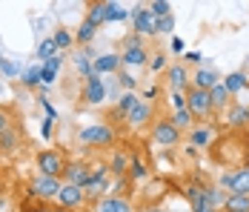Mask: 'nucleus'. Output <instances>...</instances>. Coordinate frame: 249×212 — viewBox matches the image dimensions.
Segmentation results:
<instances>
[{
	"label": "nucleus",
	"instance_id": "56",
	"mask_svg": "<svg viewBox=\"0 0 249 212\" xmlns=\"http://www.w3.org/2000/svg\"><path fill=\"white\" fill-rule=\"evenodd\" d=\"M198 212H218V210H209V207H206V210H198Z\"/></svg>",
	"mask_w": 249,
	"mask_h": 212
},
{
	"label": "nucleus",
	"instance_id": "41",
	"mask_svg": "<svg viewBox=\"0 0 249 212\" xmlns=\"http://www.w3.org/2000/svg\"><path fill=\"white\" fill-rule=\"evenodd\" d=\"M180 63H186V66H195V69H200V63H203V55L192 49V52H186V55L180 58Z\"/></svg>",
	"mask_w": 249,
	"mask_h": 212
},
{
	"label": "nucleus",
	"instance_id": "37",
	"mask_svg": "<svg viewBox=\"0 0 249 212\" xmlns=\"http://www.w3.org/2000/svg\"><path fill=\"white\" fill-rule=\"evenodd\" d=\"M0 72H3V77H6V80H15V77H20V75H23L20 63H15V60H9V58H0Z\"/></svg>",
	"mask_w": 249,
	"mask_h": 212
},
{
	"label": "nucleus",
	"instance_id": "31",
	"mask_svg": "<svg viewBox=\"0 0 249 212\" xmlns=\"http://www.w3.org/2000/svg\"><path fill=\"white\" fill-rule=\"evenodd\" d=\"M146 69L152 72V75H166V69H169V55L163 52V49H155L149 55V66Z\"/></svg>",
	"mask_w": 249,
	"mask_h": 212
},
{
	"label": "nucleus",
	"instance_id": "19",
	"mask_svg": "<svg viewBox=\"0 0 249 212\" xmlns=\"http://www.w3.org/2000/svg\"><path fill=\"white\" fill-rule=\"evenodd\" d=\"M149 166H146V161L141 158V155H135L132 152V161H129V172H126V178H129V184H146L149 181Z\"/></svg>",
	"mask_w": 249,
	"mask_h": 212
},
{
	"label": "nucleus",
	"instance_id": "8",
	"mask_svg": "<svg viewBox=\"0 0 249 212\" xmlns=\"http://www.w3.org/2000/svg\"><path fill=\"white\" fill-rule=\"evenodd\" d=\"M89 201H86V192L75 184H63L60 192H57V198H54V207L57 210H69V212H83Z\"/></svg>",
	"mask_w": 249,
	"mask_h": 212
},
{
	"label": "nucleus",
	"instance_id": "44",
	"mask_svg": "<svg viewBox=\"0 0 249 212\" xmlns=\"http://www.w3.org/2000/svg\"><path fill=\"white\" fill-rule=\"evenodd\" d=\"M23 212H52V207H49V204H40V201H32V198H29V204L23 207Z\"/></svg>",
	"mask_w": 249,
	"mask_h": 212
},
{
	"label": "nucleus",
	"instance_id": "12",
	"mask_svg": "<svg viewBox=\"0 0 249 212\" xmlns=\"http://www.w3.org/2000/svg\"><path fill=\"white\" fill-rule=\"evenodd\" d=\"M92 164L86 158H69V166H66V175H63V184H75V187H86L92 181Z\"/></svg>",
	"mask_w": 249,
	"mask_h": 212
},
{
	"label": "nucleus",
	"instance_id": "1",
	"mask_svg": "<svg viewBox=\"0 0 249 212\" xmlns=\"http://www.w3.org/2000/svg\"><path fill=\"white\" fill-rule=\"evenodd\" d=\"M118 129L112 126V123H83V126H77V143L80 146H92V149H106V146H115L118 143Z\"/></svg>",
	"mask_w": 249,
	"mask_h": 212
},
{
	"label": "nucleus",
	"instance_id": "38",
	"mask_svg": "<svg viewBox=\"0 0 249 212\" xmlns=\"http://www.w3.org/2000/svg\"><path fill=\"white\" fill-rule=\"evenodd\" d=\"M155 35H172L175 38V15H166V18H155Z\"/></svg>",
	"mask_w": 249,
	"mask_h": 212
},
{
	"label": "nucleus",
	"instance_id": "18",
	"mask_svg": "<svg viewBox=\"0 0 249 212\" xmlns=\"http://www.w3.org/2000/svg\"><path fill=\"white\" fill-rule=\"evenodd\" d=\"M129 161H132V152H126L124 146H115L112 155H109L112 178H126V172H129Z\"/></svg>",
	"mask_w": 249,
	"mask_h": 212
},
{
	"label": "nucleus",
	"instance_id": "20",
	"mask_svg": "<svg viewBox=\"0 0 249 212\" xmlns=\"http://www.w3.org/2000/svg\"><path fill=\"white\" fill-rule=\"evenodd\" d=\"M221 83L226 86V92L235 97V95H241V92H247V89H249V75H247L244 69L229 72L226 77H221Z\"/></svg>",
	"mask_w": 249,
	"mask_h": 212
},
{
	"label": "nucleus",
	"instance_id": "3",
	"mask_svg": "<svg viewBox=\"0 0 249 212\" xmlns=\"http://www.w3.org/2000/svg\"><path fill=\"white\" fill-rule=\"evenodd\" d=\"M63 187V181L60 178H49V175H40V172H35L32 178H29V184H26V198H32V201H40V204H54V198H57V192Z\"/></svg>",
	"mask_w": 249,
	"mask_h": 212
},
{
	"label": "nucleus",
	"instance_id": "11",
	"mask_svg": "<svg viewBox=\"0 0 249 212\" xmlns=\"http://www.w3.org/2000/svg\"><path fill=\"white\" fill-rule=\"evenodd\" d=\"M186 138H189V146H195V149H209L212 143L218 141V123H212V120L195 123V126L186 132Z\"/></svg>",
	"mask_w": 249,
	"mask_h": 212
},
{
	"label": "nucleus",
	"instance_id": "54",
	"mask_svg": "<svg viewBox=\"0 0 249 212\" xmlns=\"http://www.w3.org/2000/svg\"><path fill=\"white\" fill-rule=\"evenodd\" d=\"M52 212H69V210H57V207H52Z\"/></svg>",
	"mask_w": 249,
	"mask_h": 212
},
{
	"label": "nucleus",
	"instance_id": "28",
	"mask_svg": "<svg viewBox=\"0 0 249 212\" xmlns=\"http://www.w3.org/2000/svg\"><path fill=\"white\" fill-rule=\"evenodd\" d=\"M95 35H98V26H92L86 18H83V23L77 26V32H75V43L80 49H86V46H92V40H95Z\"/></svg>",
	"mask_w": 249,
	"mask_h": 212
},
{
	"label": "nucleus",
	"instance_id": "23",
	"mask_svg": "<svg viewBox=\"0 0 249 212\" xmlns=\"http://www.w3.org/2000/svg\"><path fill=\"white\" fill-rule=\"evenodd\" d=\"M138 103H141V95H138V92H124L121 97H118V103H115V112H112V115H115L118 120H126V115H129Z\"/></svg>",
	"mask_w": 249,
	"mask_h": 212
},
{
	"label": "nucleus",
	"instance_id": "53",
	"mask_svg": "<svg viewBox=\"0 0 249 212\" xmlns=\"http://www.w3.org/2000/svg\"><path fill=\"white\" fill-rule=\"evenodd\" d=\"M3 95H6V83H3V80H0V97H3Z\"/></svg>",
	"mask_w": 249,
	"mask_h": 212
},
{
	"label": "nucleus",
	"instance_id": "51",
	"mask_svg": "<svg viewBox=\"0 0 249 212\" xmlns=\"http://www.w3.org/2000/svg\"><path fill=\"white\" fill-rule=\"evenodd\" d=\"M143 212H172V210H166V207H149V210H143Z\"/></svg>",
	"mask_w": 249,
	"mask_h": 212
},
{
	"label": "nucleus",
	"instance_id": "15",
	"mask_svg": "<svg viewBox=\"0 0 249 212\" xmlns=\"http://www.w3.org/2000/svg\"><path fill=\"white\" fill-rule=\"evenodd\" d=\"M95 58H98V52H95V46L77 49L75 55H72V66H75L77 77H83V80H89V77L95 75Z\"/></svg>",
	"mask_w": 249,
	"mask_h": 212
},
{
	"label": "nucleus",
	"instance_id": "46",
	"mask_svg": "<svg viewBox=\"0 0 249 212\" xmlns=\"http://www.w3.org/2000/svg\"><path fill=\"white\" fill-rule=\"evenodd\" d=\"M52 132H54V120L43 118V123H40V135H43V141H52Z\"/></svg>",
	"mask_w": 249,
	"mask_h": 212
},
{
	"label": "nucleus",
	"instance_id": "32",
	"mask_svg": "<svg viewBox=\"0 0 249 212\" xmlns=\"http://www.w3.org/2000/svg\"><path fill=\"white\" fill-rule=\"evenodd\" d=\"M232 192L249 195V164L235 166V181H232Z\"/></svg>",
	"mask_w": 249,
	"mask_h": 212
},
{
	"label": "nucleus",
	"instance_id": "29",
	"mask_svg": "<svg viewBox=\"0 0 249 212\" xmlns=\"http://www.w3.org/2000/svg\"><path fill=\"white\" fill-rule=\"evenodd\" d=\"M203 195H206V207L209 210H224V201H226V192L221 187H212V184H203Z\"/></svg>",
	"mask_w": 249,
	"mask_h": 212
},
{
	"label": "nucleus",
	"instance_id": "22",
	"mask_svg": "<svg viewBox=\"0 0 249 212\" xmlns=\"http://www.w3.org/2000/svg\"><path fill=\"white\" fill-rule=\"evenodd\" d=\"M232 100H235V97L226 92L224 83H215V86L209 89V103H212V112H226Z\"/></svg>",
	"mask_w": 249,
	"mask_h": 212
},
{
	"label": "nucleus",
	"instance_id": "43",
	"mask_svg": "<svg viewBox=\"0 0 249 212\" xmlns=\"http://www.w3.org/2000/svg\"><path fill=\"white\" fill-rule=\"evenodd\" d=\"M9 129H12V112L0 106V135H3V132H9Z\"/></svg>",
	"mask_w": 249,
	"mask_h": 212
},
{
	"label": "nucleus",
	"instance_id": "25",
	"mask_svg": "<svg viewBox=\"0 0 249 212\" xmlns=\"http://www.w3.org/2000/svg\"><path fill=\"white\" fill-rule=\"evenodd\" d=\"M20 141H23V138H20V132H18L15 126H12L9 132H3V135H0V155L18 152V149H20Z\"/></svg>",
	"mask_w": 249,
	"mask_h": 212
},
{
	"label": "nucleus",
	"instance_id": "27",
	"mask_svg": "<svg viewBox=\"0 0 249 212\" xmlns=\"http://www.w3.org/2000/svg\"><path fill=\"white\" fill-rule=\"evenodd\" d=\"M86 20L92 26H98V29L106 23V0H92L86 6Z\"/></svg>",
	"mask_w": 249,
	"mask_h": 212
},
{
	"label": "nucleus",
	"instance_id": "33",
	"mask_svg": "<svg viewBox=\"0 0 249 212\" xmlns=\"http://www.w3.org/2000/svg\"><path fill=\"white\" fill-rule=\"evenodd\" d=\"M124 20H129V9L121 3L106 0V23H124Z\"/></svg>",
	"mask_w": 249,
	"mask_h": 212
},
{
	"label": "nucleus",
	"instance_id": "7",
	"mask_svg": "<svg viewBox=\"0 0 249 212\" xmlns=\"http://www.w3.org/2000/svg\"><path fill=\"white\" fill-rule=\"evenodd\" d=\"M163 77H166V89H169V92L186 95L192 89V69H189L186 63H180V60L169 63V69H166Z\"/></svg>",
	"mask_w": 249,
	"mask_h": 212
},
{
	"label": "nucleus",
	"instance_id": "9",
	"mask_svg": "<svg viewBox=\"0 0 249 212\" xmlns=\"http://www.w3.org/2000/svg\"><path fill=\"white\" fill-rule=\"evenodd\" d=\"M186 109L192 112V118L198 120V123H206V120L215 115V112H212V103H209V92L195 89V86L186 92Z\"/></svg>",
	"mask_w": 249,
	"mask_h": 212
},
{
	"label": "nucleus",
	"instance_id": "24",
	"mask_svg": "<svg viewBox=\"0 0 249 212\" xmlns=\"http://www.w3.org/2000/svg\"><path fill=\"white\" fill-rule=\"evenodd\" d=\"M20 86H26V89H40L43 86V63L26 66L23 75H20Z\"/></svg>",
	"mask_w": 249,
	"mask_h": 212
},
{
	"label": "nucleus",
	"instance_id": "42",
	"mask_svg": "<svg viewBox=\"0 0 249 212\" xmlns=\"http://www.w3.org/2000/svg\"><path fill=\"white\" fill-rule=\"evenodd\" d=\"M169 52H172V55H180V58H183V55H186V40L175 35V38H172V43H169Z\"/></svg>",
	"mask_w": 249,
	"mask_h": 212
},
{
	"label": "nucleus",
	"instance_id": "34",
	"mask_svg": "<svg viewBox=\"0 0 249 212\" xmlns=\"http://www.w3.org/2000/svg\"><path fill=\"white\" fill-rule=\"evenodd\" d=\"M169 118H172V123L178 126V129H180V132H183V135H186V132H189V129L198 123V120L192 118V112H189V109H175Z\"/></svg>",
	"mask_w": 249,
	"mask_h": 212
},
{
	"label": "nucleus",
	"instance_id": "45",
	"mask_svg": "<svg viewBox=\"0 0 249 212\" xmlns=\"http://www.w3.org/2000/svg\"><path fill=\"white\" fill-rule=\"evenodd\" d=\"M169 106H172V112L175 109H186V95H178V92H169Z\"/></svg>",
	"mask_w": 249,
	"mask_h": 212
},
{
	"label": "nucleus",
	"instance_id": "21",
	"mask_svg": "<svg viewBox=\"0 0 249 212\" xmlns=\"http://www.w3.org/2000/svg\"><path fill=\"white\" fill-rule=\"evenodd\" d=\"M215 83H221V75H218L215 69H209V66L203 69V66H200V69L192 72V86H195V89H203V92H209Z\"/></svg>",
	"mask_w": 249,
	"mask_h": 212
},
{
	"label": "nucleus",
	"instance_id": "16",
	"mask_svg": "<svg viewBox=\"0 0 249 212\" xmlns=\"http://www.w3.org/2000/svg\"><path fill=\"white\" fill-rule=\"evenodd\" d=\"M121 69H124L121 52H103L95 58V75H100V77H115Z\"/></svg>",
	"mask_w": 249,
	"mask_h": 212
},
{
	"label": "nucleus",
	"instance_id": "6",
	"mask_svg": "<svg viewBox=\"0 0 249 212\" xmlns=\"http://www.w3.org/2000/svg\"><path fill=\"white\" fill-rule=\"evenodd\" d=\"M129 23H132V32L138 35V38H158L155 35V18H152L149 6H143V3H135L132 9H129Z\"/></svg>",
	"mask_w": 249,
	"mask_h": 212
},
{
	"label": "nucleus",
	"instance_id": "5",
	"mask_svg": "<svg viewBox=\"0 0 249 212\" xmlns=\"http://www.w3.org/2000/svg\"><path fill=\"white\" fill-rule=\"evenodd\" d=\"M183 138V132L172 123V118H155V123L149 126V141L155 146H178Z\"/></svg>",
	"mask_w": 249,
	"mask_h": 212
},
{
	"label": "nucleus",
	"instance_id": "50",
	"mask_svg": "<svg viewBox=\"0 0 249 212\" xmlns=\"http://www.w3.org/2000/svg\"><path fill=\"white\" fill-rule=\"evenodd\" d=\"M40 106H43V112H46V118L57 120V112H54V106H52V100H40Z\"/></svg>",
	"mask_w": 249,
	"mask_h": 212
},
{
	"label": "nucleus",
	"instance_id": "17",
	"mask_svg": "<svg viewBox=\"0 0 249 212\" xmlns=\"http://www.w3.org/2000/svg\"><path fill=\"white\" fill-rule=\"evenodd\" d=\"M224 126H229V129H249V103L232 100L229 109L224 112Z\"/></svg>",
	"mask_w": 249,
	"mask_h": 212
},
{
	"label": "nucleus",
	"instance_id": "47",
	"mask_svg": "<svg viewBox=\"0 0 249 212\" xmlns=\"http://www.w3.org/2000/svg\"><path fill=\"white\" fill-rule=\"evenodd\" d=\"M63 60H66V58H63V52H57L54 58H49V60L43 63V66H49L52 72H60V66H63Z\"/></svg>",
	"mask_w": 249,
	"mask_h": 212
},
{
	"label": "nucleus",
	"instance_id": "30",
	"mask_svg": "<svg viewBox=\"0 0 249 212\" xmlns=\"http://www.w3.org/2000/svg\"><path fill=\"white\" fill-rule=\"evenodd\" d=\"M52 38H54L57 52H69V49L75 46V32H72V29H66V26H57Z\"/></svg>",
	"mask_w": 249,
	"mask_h": 212
},
{
	"label": "nucleus",
	"instance_id": "40",
	"mask_svg": "<svg viewBox=\"0 0 249 212\" xmlns=\"http://www.w3.org/2000/svg\"><path fill=\"white\" fill-rule=\"evenodd\" d=\"M232 181H235V169H224L218 175V187L224 189V192H232Z\"/></svg>",
	"mask_w": 249,
	"mask_h": 212
},
{
	"label": "nucleus",
	"instance_id": "39",
	"mask_svg": "<svg viewBox=\"0 0 249 212\" xmlns=\"http://www.w3.org/2000/svg\"><path fill=\"white\" fill-rule=\"evenodd\" d=\"M146 6H149L152 18H166V15H172V3H169V0H152Z\"/></svg>",
	"mask_w": 249,
	"mask_h": 212
},
{
	"label": "nucleus",
	"instance_id": "26",
	"mask_svg": "<svg viewBox=\"0 0 249 212\" xmlns=\"http://www.w3.org/2000/svg\"><path fill=\"white\" fill-rule=\"evenodd\" d=\"M221 212H249V195L226 192V201H224V210Z\"/></svg>",
	"mask_w": 249,
	"mask_h": 212
},
{
	"label": "nucleus",
	"instance_id": "49",
	"mask_svg": "<svg viewBox=\"0 0 249 212\" xmlns=\"http://www.w3.org/2000/svg\"><path fill=\"white\" fill-rule=\"evenodd\" d=\"M54 80H57V72H52L49 66H43V86L49 89V86L54 83Z\"/></svg>",
	"mask_w": 249,
	"mask_h": 212
},
{
	"label": "nucleus",
	"instance_id": "35",
	"mask_svg": "<svg viewBox=\"0 0 249 212\" xmlns=\"http://www.w3.org/2000/svg\"><path fill=\"white\" fill-rule=\"evenodd\" d=\"M54 55H57V46H54V38H43V40H40V43H37V49H35V58H37V60H40V63H46V60H49V58H54Z\"/></svg>",
	"mask_w": 249,
	"mask_h": 212
},
{
	"label": "nucleus",
	"instance_id": "13",
	"mask_svg": "<svg viewBox=\"0 0 249 212\" xmlns=\"http://www.w3.org/2000/svg\"><path fill=\"white\" fill-rule=\"evenodd\" d=\"M129 129H143V126H152L155 123V103H149V100H143L141 97V103L126 115V120H124Z\"/></svg>",
	"mask_w": 249,
	"mask_h": 212
},
{
	"label": "nucleus",
	"instance_id": "10",
	"mask_svg": "<svg viewBox=\"0 0 249 212\" xmlns=\"http://www.w3.org/2000/svg\"><path fill=\"white\" fill-rule=\"evenodd\" d=\"M106 97H109L106 95V80L100 75H92L89 80H83V86H80V103L83 106H100Z\"/></svg>",
	"mask_w": 249,
	"mask_h": 212
},
{
	"label": "nucleus",
	"instance_id": "2",
	"mask_svg": "<svg viewBox=\"0 0 249 212\" xmlns=\"http://www.w3.org/2000/svg\"><path fill=\"white\" fill-rule=\"evenodd\" d=\"M149 46H146V40L143 38H138L135 32L124 38V43H121V60H124V69L129 72H141L149 66Z\"/></svg>",
	"mask_w": 249,
	"mask_h": 212
},
{
	"label": "nucleus",
	"instance_id": "52",
	"mask_svg": "<svg viewBox=\"0 0 249 212\" xmlns=\"http://www.w3.org/2000/svg\"><path fill=\"white\" fill-rule=\"evenodd\" d=\"M6 210V195H3V192H0V212Z\"/></svg>",
	"mask_w": 249,
	"mask_h": 212
},
{
	"label": "nucleus",
	"instance_id": "4",
	"mask_svg": "<svg viewBox=\"0 0 249 212\" xmlns=\"http://www.w3.org/2000/svg\"><path fill=\"white\" fill-rule=\"evenodd\" d=\"M35 166H37L40 175H49V178H60V181H63L66 166H69V158H66L60 149L46 146V149H37V155H35Z\"/></svg>",
	"mask_w": 249,
	"mask_h": 212
},
{
	"label": "nucleus",
	"instance_id": "14",
	"mask_svg": "<svg viewBox=\"0 0 249 212\" xmlns=\"http://www.w3.org/2000/svg\"><path fill=\"white\" fill-rule=\"evenodd\" d=\"M89 212H135V204L126 195H103L100 201H92Z\"/></svg>",
	"mask_w": 249,
	"mask_h": 212
},
{
	"label": "nucleus",
	"instance_id": "36",
	"mask_svg": "<svg viewBox=\"0 0 249 212\" xmlns=\"http://www.w3.org/2000/svg\"><path fill=\"white\" fill-rule=\"evenodd\" d=\"M115 80H118V86L124 92H138V86H141V80L135 77V72H129V69H121L115 75Z\"/></svg>",
	"mask_w": 249,
	"mask_h": 212
},
{
	"label": "nucleus",
	"instance_id": "55",
	"mask_svg": "<svg viewBox=\"0 0 249 212\" xmlns=\"http://www.w3.org/2000/svg\"><path fill=\"white\" fill-rule=\"evenodd\" d=\"M0 192H3V172H0Z\"/></svg>",
	"mask_w": 249,
	"mask_h": 212
},
{
	"label": "nucleus",
	"instance_id": "48",
	"mask_svg": "<svg viewBox=\"0 0 249 212\" xmlns=\"http://www.w3.org/2000/svg\"><path fill=\"white\" fill-rule=\"evenodd\" d=\"M160 95V89H158V83H149L146 89H143V100H149V103H155V97Z\"/></svg>",
	"mask_w": 249,
	"mask_h": 212
}]
</instances>
